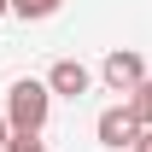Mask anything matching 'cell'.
<instances>
[{"instance_id": "obj_1", "label": "cell", "mask_w": 152, "mask_h": 152, "mask_svg": "<svg viewBox=\"0 0 152 152\" xmlns=\"http://www.w3.org/2000/svg\"><path fill=\"white\" fill-rule=\"evenodd\" d=\"M47 117H53V94H47V82L18 76V82L6 88V129H12V134H41Z\"/></svg>"}, {"instance_id": "obj_2", "label": "cell", "mask_w": 152, "mask_h": 152, "mask_svg": "<svg viewBox=\"0 0 152 152\" xmlns=\"http://www.w3.org/2000/svg\"><path fill=\"white\" fill-rule=\"evenodd\" d=\"M99 82H105L111 94H134V88L146 82V58H140V47H111L105 64H99Z\"/></svg>"}, {"instance_id": "obj_3", "label": "cell", "mask_w": 152, "mask_h": 152, "mask_svg": "<svg viewBox=\"0 0 152 152\" xmlns=\"http://www.w3.org/2000/svg\"><path fill=\"white\" fill-rule=\"evenodd\" d=\"M88 88H94V70H88L82 58H58L53 70H47V94L53 99H82Z\"/></svg>"}, {"instance_id": "obj_4", "label": "cell", "mask_w": 152, "mask_h": 152, "mask_svg": "<svg viewBox=\"0 0 152 152\" xmlns=\"http://www.w3.org/2000/svg\"><path fill=\"white\" fill-rule=\"evenodd\" d=\"M94 134H99V146L123 152V146H134L140 123H134V111H129V105H105V111H99V123H94Z\"/></svg>"}, {"instance_id": "obj_5", "label": "cell", "mask_w": 152, "mask_h": 152, "mask_svg": "<svg viewBox=\"0 0 152 152\" xmlns=\"http://www.w3.org/2000/svg\"><path fill=\"white\" fill-rule=\"evenodd\" d=\"M64 0H6V12L12 18H23V23H41V18H53Z\"/></svg>"}, {"instance_id": "obj_6", "label": "cell", "mask_w": 152, "mask_h": 152, "mask_svg": "<svg viewBox=\"0 0 152 152\" xmlns=\"http://www.w3.org/2000/svg\"><path fill=\"white\" fill-rule=\"evenodd\" d=\"M123 105H129V111H134V123H140V129H152V76H146V82H140V88H134L129 99H123Z\"/></svg>"}, {"instance_id": "obj_7", "label": "cell", "mask_w": 152, "mask_h": 152, "mask_svg": "<svg viewBox=\"0 0 152 152\" xmlns=\"http://www.w3.org/2000/svg\"><path fill=\"white\" fill-rule=\"evenodd\" d=\"M6 152H41V134H6Z\"/></svg>"}, {"instance_id": "obj_8", "label": "cell", "mask_w": 152, "mask_h": 152, "mask_svg": "<svg viewBox=\"0 0 152 152\" xmlns=\"http://www.w3.org/2000/svg\"><path fill=\"white\" fill-rule=\"evenodd\" d=\"M129 152H152V129H140V134H134V146Z\"/></svg>"}, {"instance_id": "obj_9", "label": "cell", "mask_w": 152, "mask_h": 152, "mask_svg": "<svg viewBox=\"0 0 152 152\" xmlns=\"http://www.w3.org/2000/svg\"><path fill=\"white\" fill-rule=\"evenodd\" d=\"M6 134H12V129H6V117H0V152H6Z\"/></svg>"}, {"instance_id": "obj_10", "label": "cell", "mask_w": 152, "mask_h": 152, "mask_svg": "<svg viewBox=\"0 0 152 152\" xmlns=\"http://www.w3.org/2000/svg\"><path fill=\"white\" fill-rule=\"evenodd\" d=\"M0 18H6V0H0Z\"/></svg>"}, {"instance_id": "obj_11", "label": "cell", "mask_w": 152, "mask_h": 152, "mask_svg": "<svg viewBox=\"0 0 152 152\" xmlns=\"http://www.w3.org/2000/svg\"><path fill=\"white\" fill-rule=\"evenodd\" d=\"M41 152H47V146H41Z\"/></svg>"}]
</instances>
